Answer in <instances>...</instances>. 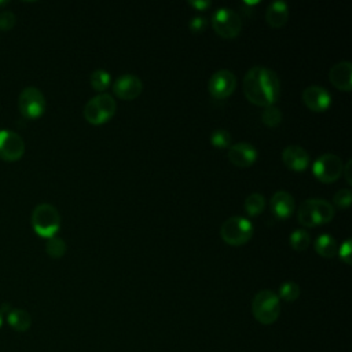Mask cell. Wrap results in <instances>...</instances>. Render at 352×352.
<instances>
[{
  "label": "cell",
  "instance_id": "1",
  "mask_svg": "<svg viewBox=\"0 0 352 352\" xmlns=\"http://www.w3.org/2000/svg\"><path fill=\"white\" fill-rule=\"evenodd\" d=\"M243 94L256 106H272L280 95L278 74L264 66L250 67L243 77Z\"/></svg>",
  "mask_w": 352,
  "mask_h": 352
},
{
  "label": "cell",
  "instance_id": "2",
  "mask_svg": "<svg viewBox=\"0 0 352 352\" xmlns=\"http://www.w3.org/2000/svg\"><path fill=\"white\" fill-rule=\"evenodd\" d=\"M334 206L319 198L305 199L297 209V220L304 227H316L326 224L334 217Z\"/></svg>",
  "mask_w": 352,
  "mask_h": 352
},
{
  "label": "cell",
  "instance_id": "3",
  "mask_svg": "<svg viewBox=\"0 0 352 352\" xmlns=\"http://www.w3.org/2000/svg\"><path fill=\"white\" fill-rule=\"evenodd\" d=\"M252 314L261 324L274 323L280 314L279 297L271 290H260L252 300Z\"/></svg>",
  "mask_w": 352,
  "mask_h": 352
},
{
  "label": "cell",
  "instance_id": "4",
  "mask_svg": "<svg viewBox=\"0 0 352 352\" xmlns=\"http://www.w3.org/2000/svg\"><path fill=\"white\" fill-rule=\"evenodd\" d=\"M32 226L40 236L51 238L60 227V214L54 205L40 204L33 209Z\"/></svg>",
  "mask_w": 352,
  "mask_h": 352
},
{
  "label": "cell",
  "instance_id": "5",
  "mask_svg": "<svg viewBox=\"0 0 352 352\" xmlns=\"http://www.w3.org/2000/svg\"><path fill=\"white\" fill-rule=\"evenodd\" d=\"M116 110V99L110 94H99L85 103L84 117L92 125H102L114 116Z\"/></svg>",
  "mask_w": 352,
  "mask_h": 352
},
{
  "label": "cell",
  "instance_id": "6",
  "mask_svg": "<svg viewBox=\"0 0 352 352\" xmlns=\"http://www.w3.org/2000/svg\"><path fill=\"white\" fill-rule=\"evenodd\" d=\"M223 241L232 246L245 245L253 236V224L242 216H231L220 227Z\"/></svg>",
  "mask_w": 352,
  "mask_h": 352
},
{
  "label": "cell",
  "instance_id": "7",
  "mask_svg": "<svg viewBox=\"0 0 352 352\" xmlns=\"http://www.w3.org/2000/svg\"><path fill=\"white\" fill-rule=\"evenodd\" d=\"M212 28L223 38H234L242 29L241 16L231 8L223 7L213 12Z\"/></svg>",
  "mask_w": 352,
  "mask_h": 352
},
{
  "label": "cell",
  "instance_id": "8",
  "mask_svg": "<svg viewBox=\"0 0 352 352\" xmlns=\"http://www.w3.org/2000/svg\"><path fill=\"white\" fill-rule=\"evenodd\" d=\"M18 109L25 118H38L45 110V98L37 87H26L18 98Z\"/></svg>",
  "mask_w": 352,
  "mask_h": 352
},
{
  "label": "cell",
  "instance_id": "9",
  "mask_svg": "<svg viewBox=\"0 0 352 352\" xmlns=\"http://www.w3.org/2000/svg\"><path fill=\"white\" fill-rule=\"evenodd\" d=\"M342 161L338 155L326 153L312 165L314 176L322 183H333L342 175Z\"/></svg>",
  "mask_w": 352,
  "mask_h": 352
},
{
  "label": "cell",
  "instance_id": "10",
  "mask_svg": "<svg viewBox=\"0 0 352 352\" xmlns=\"http://www.w3.org/2000/svg\"><path fill=\"white\" fill-rule=\"evenodd\" d=\"M236 87V77L232 72L227 69L217 70L212 74L208 82L209 94L214 99H226L228 98Z\"/></svg>",
  "mask_w": 352,
  "mask_h": 352
},
{
  "label": "cell",
  "instance_id": "11",
  "mask_svg": "<svg viewBox=\"0 0 352 352\" xmlns=\"http://www.w3.org/2000/svg\"><path fill=\"white\" fill-rule=\"evenodd\" d=\"M25 153L23 139L11 129H0V158L16 161Z\"/></svg>",
  "mask_w": 352,
  "mask_h": 352
},
{
  "label": "cell",
  "instance_id": "12",
  "mask_svg": "<svg viewBox=\"0 0 352 352\" xmlns=\"http://www.w3.org/2000/svg\"><path fill=\"white\" fill-rule=\"evenodd\" d=\"M143 91V82L136 74H122L113 84V92L125 100L136 99Z\"/></svg>",
  "mask_w": 352,
  "mask_h": 352
},
{
  "label": "cell",
  "instance_id": "13",
  "mask_svg": "<svg viewBox=\"0 0 352 352\" xmlns=\"http://www.w3.org/2000/svg\"><path fill=\"white\" fill-rule=\"evenodd\" d=\"M302 102L312 111H324L331 104V95L324 87L309 85L302 91Z\"/></svg>",
  "mask_w": 352,
  "mask_h": 352
},
{
  "label": "cell",
  "instance_id": "14",
  "mask_svg": "<svg viewBox=\"0 0 352 352\" xmlns=\"http://www.w3.org/2000/svg\"><path fill=\"white\" fill-rule=\"evenodd\" d=\"M228 160L235 165V166H250L256 162L257 160V150L254 146H252L248 142H241L230 146L228 150Z\"/></svg>",
  "mask_w": 352,
  "mask_h": 352
},
{
  "label": "cell",
  "instance_id": "15",
  "mask_svg": "<svg viewBox=\"0 0 352 352\" xmlns=\"http://www.w3.org/2000/svg\"><path fill=\"white\" fill-rule=\"evenodd\" d=\"M330 82L340 91H351L352 88V63L341 60L336 63L329 72Z\"/></svg>",
  "mask_w": 352,
  "mask_h": 352
},
{
  "label": "cell",
  "instance_id": "16",
  "mask_svg": "<svg viewBox=\"0 0 352 352\" xmlns=\"http://www.w3.org/2000/svg\"><path fill=\"white\" fill-rule=\"evenodd\" d=\"M282 161L289 169L301 172L308 166L309 155L301 146L292 144V146H287L286 148H283Z\"/></svg>",
  "mask_w": 352,
  "mask_h": 352
},
{
  "label": "cell",
  "instance_id": "17",
  "mask_svg": "<svg viewBox=\"0 0 352 352\" xmlns=\"http://www.w3.org/2000/svg\"><path fill=\"white\" fill-rule=\"evenodd\" d=\"M271 210L272 213L278 217V219H287L293 214L294 209H296V202L294 198L292 197L290 192L287 191H276L272 197H271Z\"/></svg>",
  "mask_w": 352,
  "mask_h": 352
},
{
  "label": "cell",
  "instance_id": "18",
  "mask_svg": "<svg viewBox=\"0 0 352 352\" xmlns=\"http://www.w3.org/2000/svg\"><path fill=\"white\" fill-rule=\"evenodd\" d=\"M289 19V6L285 1H272L265 10V21L272 28H282Z\"/></svg>",
  "mask_w": 352,
  "mask_h": 352
},
{
  "label": "cell",
  "instance_id": "19",
  "mask_svg": "<svg viewBox=\"0 0 352 352\" xmlns=\"http://www.w3.org/2000/svg\"><path fill=\"white\" fill-rule=\"evenodd\" d=\"M7 323L15 331H26L32 324V318L28 311L21 308H12L7 312Z\"/></svg>",
  "mask_w": 352,
  "mask_h": 352
},
{
  "label": "cell",
  "instance_id": "20",
  "mask_svg": "<svg viewBox=\"0 0 352 352\" xmlns=\"http://www.w3.org/2000/svg\"><path fill=\"white\" fill-rule=\"evenodd\" d=\"M315 250L319 256L326 257V258H331L337 254L338 245H337L336 239L331 235L322 234L315 241Z\"/></svg>",
  "mask_w": 352,
  "mask_h": 352
},
{
  "label": "cell",
  "instance_id": "21",
  "mask_svg": "<svg viewBox=\"0 0 352 352\" xmlns=\"http://www.w3.org/2000/svg\"><path fill=\"white\" fill-rule=\"evenodd\" d=\"M243 206H245V212L249 216H257V214H260L264 210L265 199H264V197L261 194L252 192V194H249L246 197V199L243 202Z\"/></svg>",
  "mask_w": 352,
  "mask_h": 352
},
{
  "label": "cell",
  "instance_id": "22",
  "mask_svg": "<svg viewBox=\"0 0 352 352\" xmlns=\"http://www.w3.org/2000/svg\"><path fill=\"white\" fill-rule=\"evenodd\" d=\"M289 242H290V246L294 249V250H298V252H302L308 248L309 242H311V236L308 234V231L302 230V228H298V230H294L292 234H290V238H289Z\"/></svg>",
  "mask_w": 352,
  "mask_h": 352
},
{
  "label": "cell",
  "instance_id": "23",
  "mask_svg": "<svg viewBox=\"0 0 352 352\" xmlns=\"http://www.w3.org/2000/svg\"><path fill=\"white\" fill-rule=\"evenodd\" d=\"M110 80H111V76L109 72L103 70V69H96L92 72L91 77H89V82H91V87L95 89V91H104L109 85H110Z\"/></svg>",
  "mask_w": 352,
  "mask_h": 352
},
{
  "label": "cell",
  "instance_id": "24",
  "mask_svg": "<svg viewBox=\"0 0 352 352\" xmlns=\"http://www.w3.org/2000/svg\"><path fill=\"white\" fill-rule=\"evenodd\" d=\"M45 252L48 253L50 257L59 258L66 253V243L62 238L54 235V236L48 238V241L45 243Z\"/></svg>",
  "mask_w": 352,
  "mask_h": 352
},
{
  "label": "cell",
  "instance_id": "25",
  "mask_svg": "<svg viewBox=\"0 0 352 352\" xmlns=\"http://www.w3.org/2000/svg\"><path fill=\"white\" fill-rule=\"evenodd\" d=\"M261 120L270 128L278 126L282 121V111H280L279 107H276L274 104L268 106V107H264V111L261 113Z\"/></svg>",
  "mask_w": 352,
  "mask_h": 352
},
{
  "label": "cell",
  "instance_id": "26",
  "mask_svg": "<svg viewBox=\"0 0 352 352\" xmlns=\"http://www.w3.org/2000/svg\"><path fill=\"white\" fill-rule=\"evenodd\" d=\"M300 296V286L296 283V282H292V280H287V282H283L280 286H279V296L280 298H283L285 301H294L297 300Z\"/></svg>",
  "mask_w": 352,
  "mask_h": 352
},
{
  "label": "cell",
  "instance_id": "27",
  "mask_svg": "<svg viewBox=\"0 0 352 352\" xmlns=\"http://www.w3.org/2000/svg\"><path fill=\"white\" fill-rule=\"evenodd\" d=\"M210 142L217 148H226L231 146V135L226 129H214L210 135Z\"/></svg>",
  "mask_w": 352,
  "mask_h": 352
},
{
  "label": "cell",
  "instance_id": "28",
  "mask_svg": "<svg viewBox=\"0 0 352 352\" xmlns=\"http://www.w3.org/2000/svg\"><path fill=\"white\" fill-rule=\"evenodd\" d=\"M351 199H352V192L349 188H342L338 190L334 195H333V202L337 208L341 209H348L351 205Z\"/></svg>",
  "mask_w": 352,
  "mask_h": 352
},
{
  "label": "cell",
  "instance_id": "29",
  "mask_svg": "<svg viewBox=\"0 0 352 352\" xmlns=\"http://www.w3.org/2000/svg\"><path fill=\"white\" fill-rule=\"evenodd\" d=\"M16 19L12 11H0V29L1 30H10L14 28Z\"/></svg>",
  "mask_w": 352,
  "mask_h": 352
},
{
  "label": "cell",
  "instance_id": "30",
  "mask_svg": "<svg viewBox=\"0 0 352 352\" xmlns=\"http://www.w3.org/2000/svg\"><path fill=\"white\" fill-rule=\"evenodd\" d=\"M351 239L348 238V239H345L344 241V243L338 248V250H337V253H338V256H340V258L345 263V264H351Z\"/></svg>",
  "mask_w": 352,
  "mask_h": 352
},
{
  "label": "cell",
  "instance_id": "31",
  "mask_svg": "<svg viewBox=\"0 0 352 352\" xmlns=\"http://www.w3.org/2000/svg\"><path fill=\"white\" fill-rule=\"evenodd\" d=\"M206 28V19L204 16H194L190 22V29L194 33H201Z\"/></svg>",
  "mask_w": 352,
  "mask_h": 352
},
{
  "label": "cell",
  "instance_id": "32",
  "mask_svg": "<svg viewBox=\"0 0 352 352\" xmlns=\"http://www.w3.org/2000/svg\"><path fill=\"white\" fill-rule=\"evenodd\" d=\"M351 166H352V161L348 160V162H346V164L344 165V168H342V173H344L345 180H346L348 184L352 183V179H351Z\"/></svg>",
  "mask_w": 352,
  "mask_h": 352
},
{
  "label": "cell",
  "instance_id": "33",
  "mask_svg": "<svg viewBox=\"0 0 352 352\" xmlns=\"http://www.w3.org/2000/svg\"><path fill=\"white\" fill-rule=\"evenodd\" d=\"M188 4L192 6L194 8L199 10V11H204L208 7H210V1H188Z\"/></svg>",
  "mask_w": 352,
  "mask_h": 352
},
{
  "label": "cell",
  "instance_id": "34",
  "mask_svg": "<svg viewBox=\"0 0 352 352\" xmlns=\"http://www.w3.org/2000/svg\"><path fill=\"white\" fill-rule=\"evenodd\" d=\"M3 320H4V316H3V312H1V309H0V327H1V324H3Z\"/></svg>",
  "mask_w": 352,
  "mask_h": 352
}]
</instances>
